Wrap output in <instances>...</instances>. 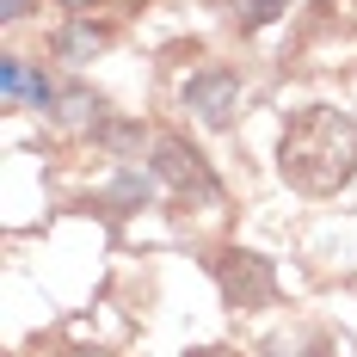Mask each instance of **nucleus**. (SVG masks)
<instances>
[{"label":"nucleus","instance_id":"9d476101","mask_svg":"<svg viewBox=\"0 0 357 357\" xmlns=\"http://www.w3.org/2000/svg\"><path fill=\"white\" fill-rule=\"evenodd\" d=\"M19 13H25V0H6V19H19Z\"/></svg>","mask_w":357,"mask_h":357},{"label":"nucleus","instance_id":"9b49d317","mask_svg":"<svg viewBox=\"0 0 357 357\" xmlns=\"http://www.w3.org/2000/svg\"><path fill=\"white\" fill-rule=\"evenodd\" d=\"M74 357H105V351H74Z\"/></svg>","mask_w":357,"mask_h":357},{"label":"nucleus","instance_id":"0eeeda50","mask_svg":"<svg viewBox=\"0 0 357 357\" xmlns=\"http://www.w3.org/2000/svg\"><path fill=\"white\" fill-rule=\"evenodd\" d=\"M99 43H105V31H99V25H86V19H74L68 31H62V56H68V62H80V56H93Z\"/></svg>","mask_w":357,"mask_h":357},{"label":"nucleus","instance_id":"6e6552de","mask_svg":"<svg viewBox=\"0 0 357 357\" xmlns=\"http://www.w3.org/2000/svg\"><path fill=\"white\" fill-rule=\"evenodd\" d=\"M284 13V0H234V19L247 25V31H259V25H271Z\"/></svg>","mask_w":357,"mask_h":357},{"label":"nucleus","instance_id":"7ed1b4c3","mask_svg":"<svg viewBox=\"0 0 357 357\" xmlns=\"http://www.w3.org/2000/svg\"><path fill=\"white\" fill-rule=\"evenodd\" d=\"M154 178H167L178 197H204V204H215V197H222L210 160L185 142V136H160V142H154Z\"/></svg>","mask_w":357,"mask_h":357},{"label":"nucleus","instance_id":"f03ea898","mask_svg":"<svg viewBox=\"0 0 357 357\" xmlns=\"http://www.w3.org/2000/svg\"><path fill=\"white\" fill-rule=\"evenodd\" d=\"M210 271H215V284H222V296H228V308H271L278 302V278H271V265L259 259V252H241V247H228V252H215L210 259Z\"/></svg>","mask_w":357,"mask_h":357},{"label":"nucleus","instance_id":"f8f14e48","mask_svg":"<svg viewBox=\"0 0 357 357\" xmlns=\"http://www.w3.org/2000/svg\"><path fill=\"white\" fill-rule=\"evenodd\" d=\"M197 357H228V351H197Z\"/></svg>","mask_w":357,"mask_h":357},{"label":"nucleus","instance_id":"423d86ee","mask_svg":"<svg viewBox=\"0 0 357 357\" xmlns=\"http://www.w3.org/2000/svg\"><path fill=\"white\" fill-rule=\"evenodd\" d=\"M148 191H154V178H148V173H117V185H111V204H117V215L136 210V204H148Z\"/></svg>","mask_w":357,"mask_h":357},{"label":"nucleus","instance_id":"1a4fd4ad","mask_svg":"<svg viewBox=\"0 0 357 357\" xmlns=\"http://www.w3.org/2000/svg\"><path fill=\"white\" fill-rule=\"evenodd\" d=\"M62 105H68V111H62L68 123H86V117H99V99H86L80 86H74V93H68V99H62Z\"/></svg>","mask_w":357,"mask_h":357},{"label":"nucleus","instance_id":"20e7f679","mask_svg":"<svg viewBox=\"0 0 357 357\" xmlns=\"http://www.w3.org/2000/svg\"><path fill=\"white\" fill-rule=\"evenodd\" d=\"M234 99H241V74H228V68H197L185 80V105L197 111L210 130H222L234 117Z\"/></svg>","mask_w":357,"mask_h":357},{"label":"nucleus","instance_id":"39448f33","mask_svg":"<svg viewBox=\"0 0 357 357\" xmlns=\"http://www.w3.org/2000/svg\"><path fill=\"white\" fill-rule=\"evenodd\" d=\"M265 351L271 357H333V339L314 333V326H296V333H284V339H271Z\"/></svg>","mask_w":357,"mask_h":357},{"label":"nucleus","instance_id":"f257e3e1","mask_svg":"<svg viewBox=\"0 0 357 357\" xmlns=\"http://www.w3.org/2000/svg\"><path fill=\"white\" fill-rule=\"evenodd\" d=\"M278 173L296 191H308V197H333L339 185H351V173H357V117L339 111V105H308L284 130Z\"/></svg>","mask_w":357,"mask_h":357}]
</instances>
